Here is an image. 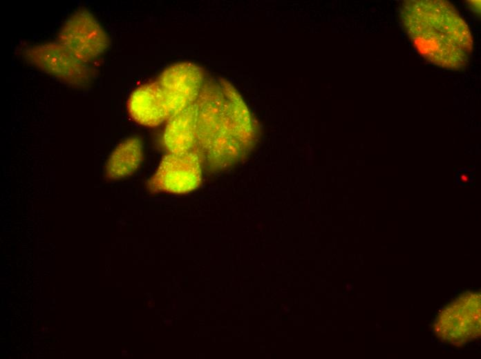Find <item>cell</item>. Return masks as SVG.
Returning a JSON list of instances; mask_svg holds the SVG:
<instances>
[{
    "label": "cell",
    "instance_id": "obj_1",
    "mask_svg": "<svg viewBox=\"0 0 481 359\" xmlns=\"http://www.w3.org/2000/svg\"><path fill=\"white\" fill-rule=\"evenodd\" d=\"M401 17L415 47L429 62L453 70L467 65L473 39L467 24L451 3L404 1Z\"/></svg>",
    "mask_w": 481,
    "mask_h": 359
},
{
    "label": "cell",
    "instance_id": "obj_2",
    "mask_svg": "<svg viewBox=\"0 0 481 359\" xmlns=\"http://www.w3.org/2000/svg\"><path fill=\"white\" fill-rule=\"evenodd\" d=\"M196 104L195 150L202 164L217 167L249 142L248 114L233 88L216 79L205 81Z\"/></svg>",
    "mask_w": 481,
    "mask_h": 359
},
{
    "label": "cell",
    "instance_id": "obj_3",
    "mask_svg": "<svg viewBox=\"0 0 481 359\" xmlns=\"http://www.w3.org/2000/svg\"><path fill=\"white\" fill-rule=\"evenodd\" d=\"M205 81L204 72L190 62L173 64L153 81L167 122L196 101Z\"/></svg>",
    "mask_w": 481,
    "mask_h": 359
},
{
    "label": "cell",
    "instance_id": "obj_4",
    "mask_svg": "<svg viewBox=\"0 0 481 359\" xmlns=\"http://www.w3.org/2000/svg\"><path fill=\"white\" fill-rule=\"evenodd\" d=\"M23 58L35 68L73 87L87 86L92 70L57 41L26 47Z\"/></svg>",
    "mask_w": 481,
    "mask_h": 359
},
{
    "label": "cell",
    "instance_id": "obj_5",
    "mask_svg": "<svg viewBox=\"0 0 481 359\" xmlns=\"http://www.w3.org/2000/svg\"><path fill=\"white\" fill-rule=\"evenodd\" d=\"M57 41L86 64L99 58L109 46L106 32L86 9L69 16L59 30Z\"/></svg>",
    "mask_w": 481,
    "mask_h": 359
},
{
    "label": "cell",
    "instance_id": "obj_6",
    "mask_svg": "<svg viewBox=\"0 0 481 359\" xmlns=\"http://www.w3.org/2000/svg\"><path fill=\"white\" fill-rule=\"evenodd\" d=\"M436 334L453 345L465 344L480 334V295L466 293L439 313L434 324Z\"/></svg>",
    "mask_w": 481,
    "mask_h": 359
},
{
    "label": "cell",
    "instance_id": "obj_7",
    "mask_svg": "<svg viewBox=\"0 0 481 359\" xmlns=\"http://www.w3.org/2000/svg\"><path fill=\"white\" fill-rule=\"evenodd\" d=\"M202 162L194 149L165 155L150 178L148 186L153 192L185 193L197 188L202 181Z\"/></svg>",
    "mask_w": 481,
    "mask_h": 359
},
{
    "label": "cell",
    "instance_id": "obj_8",
    "mask_svg": "<svg viewBox=\"0 0 481 359\" xmlns=\"http://www.w3.org/2000/svg\"><path fill=\"white\" fill-rule=\"evenodd\" d=\"M196 117L194 101L167 122L162 142L169 153H182L195 149Z\"/></svg>",
    "mask_w": 481,
    "mask_h": 359
},
{
    "label": "cell",
    "instance_id": "obj_9",
    "mask_svg": "<svg viewBox=\"0 0 481 359\" xmlns=\"http://www.w3.org/2000/svg\"><path fill=\"white\" fill-rule=\"evenodd\" d=\"M128 110L131 118L142 126L154 127L167 122L156 96L153 81L133 90L128 101Z\"/></svg>",
    "mask_w": 481,
    "mask_h": 359
},
{
    "label": "cell",
    "instance_id": "obj_10",
    "mask_svg": "<svg viewBox=\"0 0 481 359\" xmlns=\"http://www.w3.org/2000/svg\"><path fill=\"white\" fill-rule=\"evenodd\" d=\"M143 159V145L138 137H131L122 142L110 155L105 166L108 179L119 180L132 175L140 166Z\"/></svg>",
    "mask_w": 481,
    "mask_h": 359
}]
</instances>
